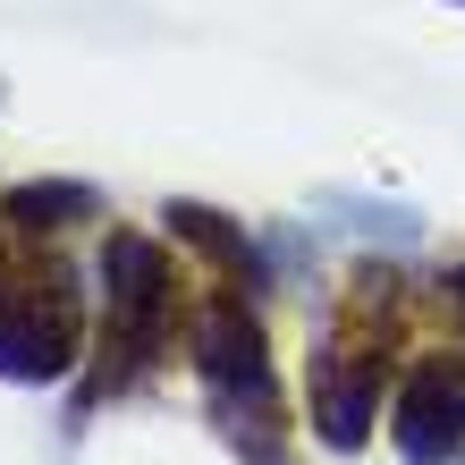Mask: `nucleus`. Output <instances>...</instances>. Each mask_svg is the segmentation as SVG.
Returning a JSON list of instances; mask_svg holds the SVG:
<instances>
[{"label": "nucleus", "instance_id": "nucleus-2", "mask_svg": "<svg viewBox=\"0 0 465 465\" xmlns=\"http://www.w3.org/2000/svg\"><path fill=\"white\" fill-rule=\"evenodd\" d=\"M465 440V372L431 364L415 390H406V415H398V449L406 457H449Z\"/></svg>", "mask_w": 465, "mask_h": 465}, {"label": "nucleus", "instance_id": "nucleus-5", "mask_svg": "<svg viewBox=\"0 0 465 465\" xmlns=\"http://www.w3.org/2000/svg\"><path fill=\"white\" fill-rule=\"evenodd\" d=\"M449 296H457V313H465V271H457V280H449Z\"/></svg>", "mask_w": 465, "mask_h": 465}, {"label": "nucleus", "instance_id": "nucleus-3", "mask_svg": "<svg viewBox=\"0 0 465 465\" xmlns=\"http://www.w3.org/2000/svg\"><path fill=\"white\" fill-rule=\"evenodd\" d=\"M313 415H322V431H331L339 449H355V440H364V415H372V381H364V372L322 364V398H313Z\"/></svg>", "mask_w": 465, "mask_h": 465}, {"label": "nucleus", "instance_id": "nucleus-1", "mask_svg": "<svg viewBox=\"0 0 465 465\" xmlns=\"http://www.w3.org/2000/svg\"><path fill=\"white\" fill-rule=\"evenodd\" d=\"M60 364H68V322H60V305H43L35 288H25V296H0V372L43 381V372H60Z\"/></svg>", "mask_w": 465, "mask_h": 465}, {"label": "nucleus", "instance_id": "nucleus-4", "mask_svg": "<svg viewBox=\"0 0 465 465\" xmlns=\"http://www.w3.org/2000/svg\"><path fill=\"white\" fill-rule=\"evenodd\" d=\"M85 203H94L85 186H25V195H17V221H76Z\"/></svg>", "mask_w": 465, "mask_h": 465}]
</instances>
